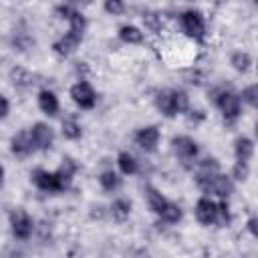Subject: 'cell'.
<instances>
[{
	"label": "cell",
	"instance_id": "1",
	"mask_svg": "<svg viewBox=\"0 0 258 258\" xmlns=\"http://www.w3.org/2000/svg\"><path fill=\"white\" fill-rule=\"evenodd\" d=\"M181 26H183V32L196 40H202L204 38V18L198 10H185L181 14Z\"/></svg>",
	"mask_w": 258,
	"mask_h": 258
},
{
	"label": "cell",
	"instance_id": "2",
	"mask_svg": "<svg viewBox=\"0 0 258 258\" xmlns=\"http://www.w3.org/2000/svg\"><path fill=\"white\" fill-rule=\"evenodd\" d=\"M216 105L222 109L224 117L228 121H234L240 115V99L232 91H220L216 93Z\"/></svg>",
	"mask_w": 258,
	"mask_h": 258
},
{
	"label": "cell",
	"instance_id": "3",
	"mask_svg": "<svg viewBox=\"0 0 258 258\" xmlns=\"http://www.w3.org/2000/svg\"><path fill=\"white\" fill-rule=\"evenodd\" d=\"M71 97H73V101L81 109H93L95 107V101H97L93 87L89 83H85V81H79L77 85L71 87Z\"/></svg>",
	"mask_w": 258,
	"mask_h": 258
},
{
	"label": "cell",
	"instance_id": "4",
	"mask_svg": "<svg viewBox=\"0 0 258 258\" xmlns=\"http://www.w3.org/2000/svg\"><path fill=\"white\" fill-rule=\"evenodd\" d=\"M206 191H212V194H216V196H220V198H228L232 191H234V183H232V179L228 177V175H222V173H216V175H212L210 179H206L204 183H200Z\"/></svg>",
	"mask_w": 258,
	"mask_h": 258
},
{
	"label": "cell",
	"instance_id": "5",
	"mask_svg": "<svg viewBox=\"0 0 258 258\" xmlns=\"http://www.w3.org/2000/svg\"><path fill=\"white\" fill-rule=\"evenodd\" d=\"M10 226H12V234L18 240H26L32 232V220L24 210H14L10 214Z\"/></svg>",
	"mask_w": 258,
	"mask_h": 258
},
{
	"label": "cell",
	"instance_id": "6",
	"mask_svg": "<svg viewBox=\"0 0 258 258\" xmlns=\"http://www.w3.org/2000/svg\"><path fill=\"white\" fill-rule=\"evenodd\" d=\"M32 181H34L40 189H44V191H58V189H64V185H62V181L58 179L56 171L50 173V171H44V169H36V171L32 173Z\"/></svg>",
	"mask_w": 258,
	"mask_h": 258
},
{
	"label": "cell",
	"instance_id": "7",
	"mask_svg": "<svg viewBox=\"0 0 258 258\" xmlns=\"http://www.w3.org/2000/svg\"><path fill=\"white\" fill-rule=\"evenodd\" d=\"M30 139H32V145L38 147V149H48L52 145V139H54V133L52 129L46 125V123H36L32 129H30Z\"/></svg>",
	"mask_w": 258,
	"mask_h": 258
},
{
	"label": "cell",
	"instance_id": "8",
	"mask_svg": "<svg viewBox=\"0 0 258 258\" xmlns=\"http://www.w3.org/2000/svg\"><path fill=\"white\" fill-rule=\"evenodd\" d=\"M157 141H159V131H157V127H153V125L139 129L137 135H135V143H137L143 151H155Z\"/></svg>",
	"mask_w": 258,
	"mask_h": 258
},
{
	"label": "cell",
	"instance_id": "9",
	"mask_svg": "<svg viewBox=\"0 0 258 258\" xmlns=\"http://www.w3.org/2000/svg\"><path fill=\"white\" fill-rule=\"evenodd\" d=\"M216 214H218V206L210 198L198 200V204H196V218L202 224H214L216 222Z\"/></svg>",
	"mask_w": 258,
	"mask_h": 258
},
{
	"label": "cell",
	"instance_id": "10",
	"mask_svg": "<svg viewBox=\"0 0 258 258\" xmlns=\"http://www.w3.org/2000/svg\"><path fill=\"white\" fill-rule=\"evenodd\" d=\"M81 38H83V34L81 32H75V30H69L60 40H56L54 42V50L58 52V54H71L77 46H79V42H81Z\"/></svg>",
	"mask_w": 258,
	"mask_h": 258
},
{
	"label": "cell",
	"instance_id": "11",
	"mask_svg": "<svg viewBox=\"0 0 258 258\" xmlns=\"http://www.w3.org/2000/svg\"><path fill=\"white\" fill-rule=\"evenodd\" d=\"M173 149L179 157L183 159H189V157H196L198 153V145L191 137H185V135H179V137H173Z\"/></svg>",
	"mask_w": 258,
	"mask_h": 258
},
{
	"label": "cell",
	"instance_id": "12",
	"mask_svg": "<svg viewBox=\"0 0 258 258\" xmlns=\"http://www.w3.org/2000/svg\"><path fill=\"white\" fill-rule=\"evenodd\" d=\"M10 145H12V151H14L16 155H28V153L34 149L32 139H30V131H20V133H16V135L12 137V141H10Z\"/></svg>",
	"mask_w": 258,
	"mask_h": 258
},
{
	"label": "cell",
	"instance_id": "13",
	"mask_svg": "<svg viewBox=\"0 0 258 258\" xmlns=\"http://www.w3.org/2000/svg\"><path fill=\"white\" fill-rule=\"evenodd\" d=\"M38 107L46 113V115H56L58 111V99L52 91H40L38 93Z\"/></svg>",
	"mask_w": 258,
	"mask_h": 258
},
{
	"label": "cell",
	"instance_id": "14",
	"mask_svg": "<svg viewBox=\"0 0 258 258\" xmlns=\"http://www.w3.org/2000/svg\"><path fill=\"white\" fill-rule=\"evenodd\" d=\"M252 155H254V143H252V139L238 137V141H236V159L240 163H248Z\"/></svg>",
	"mask_w": 258,
	"mask_h": 258
},
{
	"label": "cell",
	"instance_id": "15",
	"mask_svg": "<svg viewBox=\"0 0 258 258\" xmlns=\"http://www.w3.org/2000/svg\"><path fill=\"white\" fill-rule=\"evenodd\" d=\"M155 105H157V109H159L165 117H173V115H175L171 91H161V93H157V97H155Z\"/></svg>",
	"mask_w": 258,
	"mask_h": 258
},
{
	"label": "cell",
	"instance_id": "16",
	"mask_svg": "<svg viewBox=\"0 0 258 258\" xmlns=\"http://www.w3.org/2000/svg\"><path fill=\"white\" fill-rule=\"evenodd\" d=\"M117 165H119V169H121L125 175H133V173H137V169H139L137 159H135L131 153H127V151L119 153V157H117Z\"/></svg>",
	"mask_w": 258,
	"mask_h": 258
},
{
	"label": "cell",
	"instance_id": "17",
	"mask_svg": "<svg viewBox=\"0 0 258 258\" xmlns=\"http://www.w3.org/2000/svg\"><path fill=\"white\" fill-rule=\"evenodd\" d=\"M119 38L123 42H129V44H137L143 40V32L137 28V26H131V24H125L119 28Z\"/></svg>",
	"mask_w": 258,
	"mask_h": 258
},
{
	"label": "cell",
	"instance_id": "18",
	"mask_svg": "<svg viewBox=\"0 0 258 258\" xmlns=\"http://www.w3.org/2000/svg\"><path fill=\"white\" fill-rule=\"evenodd\" d=\"M147 202H149V208L155 212V214H161L163 212V208L167 206V200L155 189V187H147Z\"/></svg>",
	"mask_w": 258,
	"mask_h": 258
},
{
	"label": "cell",
	"instance_id": "19",
	"mask_svg": "<svg viewBox=\"0 0 258 258\" xmlns=\"http://www.w3.org/2000/svg\"><path fill=\"white\" fill-rule=\"evenodd\" d=\"M159 216H161V220H163V222L175 224V222H179V220H181V208H179L177 204L167 202V206L163 208V212H161Z\"/></svg>",
	"mask_w": 258,
	"mask_h": 258
},
{
	"label": "cell",
	"instance_id": "20",
	"mask_svg": "<svg viewBox=\"0 0 258 258\" xmlns=\"http://www.w3.org/2000/svg\"><path fill=\"white\" fill-rule=\"evenodd\" d=\"M99 181H101V185H103L107 191H113V189H117V187L121 185V177H119L115 171H103L101 177H99Z\"/></svg>",
	"mask_w": 258,
	"mask_h": 258
},
{
	"label": "cell",
	"instance_id": "21",
	"mask_svg": "<svg viewBox=\"0 0 258 258\" xmlns=\"http://www.w3.org/2000/svg\"><path fill=\"white\" fill-rule=\"evenodd\" d=\"M250 64H252V58H250L248 52H234V54H232V67H234L236 71L244 73V71L250 69Z\"/></svg>",
	"mask_w": 258,
	"mask_h": 258
},
{
	"label": "cell",
	"instance_id": "22",
	"mask_svg": "<svg viewBox=\"0 0 258 258\" xmlns=\"http://www.w3.org/2000/svg\"><path fill=\"white\" fill-rule=\"evenodd\" d=\"M111 210H113V216L117 220H125L129 216V212H131V202H127V200H115L113 206H111Z\"/></svg>",
	"mask_w": 258,
	"mask_h": 258
},
{
	"label": "cell",
	"instance_id": "23",
	"mask_svg": "<svg viewBox=\"0 0 258 258\" xmlns=\"http://www.w3.org/2000/svg\"><path fill=\"white\" fill-rule=\"evenodd\" d=\"M62 135L67 139H79L81 137V125L75 119H67L62 121Z\"/></svg>",
	"mask_w": 258,
	"mask_h": 258
},
{
	"label": "cell",
	"instance_id": "24",
	"mask_svg": "<svg viewBox=\"0 0 258 258\" xmlns=\"http://www.w3.org/2000/svg\"><path fill=\"white\" fill-rule=\"evenodd\" d=\"M171 97H173V109H175V115L177 113H183L187 109V95L183 91H171Z\"/></svg>",
	"mask_w": 258,
	"mask_h": 258
},
{
	"label": "cell",
	"instance_id": "25",
	"mask_svg": "<svg viewBox=\"0 0 258 258\" xmlns=\"http://www.w3.org/2000/svg\"><path fill=\"white\" fill-rule=\"evenodd\" d=\"M242 99H244L248 105L256 107V103H258V87H256V85L246 87V89H244V93H242Z\"/></svg>",
	"mask_w": 258,
	"mask_h": 258
},
{
	"label": "cell",
	"instance_id": "26",
	"mask_svg": "<svg viewBox=\"0 0 258 258\" xmlns=\"http://www.w3.org/2000/svg\"><path fill=\"white\" fill-rule=\"evenodd\" d=\"M12 83L26 87V85H30V75L26 71H22V69H14L12 71Z\"/></svg>",
	"mask_w": 258,
	"mask_h": 258
},
{
	"label": "cell",
	"instance_id": "27",
	"mask_svg": "<svg viewBox=\"0 0 258 258\" xmlns=\"http://www.w3.org/2000/svg\"><path fill=\"white\" fill-rule=\"evenodd\" d=\"M234 177L236 179H246L248 177V163H236L234 165Z\"/></svg>",
	"mask_w": 258,
	"mask_h": 258
},
{
	"label": "cell",
	"instance_id": "28",
	"mask_svg": "<svg viewBox=\"0 0 258 258\" xmlns=\"http://www.w3.org/2000/svg\"><path fill=\"white\" fill-rule=\"evenodd\" d=\"M123 8H125V6H123L121 2H117V0H113V2H111V0L105 2V10L111 12V14H119V12H123Z\"/></svg>",
	"mask_w": 258,
	"mask_h": 258
},
{
	"label": "cell",
	"instance_id": "29",
	"mask_svg": "<svg viewBox=\"0 0 258 258\" xmlns=\"http://www.w3.org/2000/svg\"><path fill=\"white\" fill-rule=\"evenodd\" d=\"M10 111V105H8V99L4 95H0V119H4Z\"/></svg>",
	"mask_w": 258,
	"mask_h": 258
},
{
	"label": "cell",
	"instance_id": "30",
	"mask_svg": "<svg viewBox=\"0 0 258 258\" xmlns=\"http://www.w3.org/2000/svg\"><path fill=\"white\" fill-rule=\"evenodd\" d=\"M248 230L256 236V218H250V220H248Z\"/></svg>",
	"mask_w": 258,
	"mask_h": 258
},
{
	"label": "cell",
	"instance_id": "31",
	"mask_svg": "<svg viewBox=\"0 0 258 258\" xmlns=\"http://www.w3.org/2000/svg\"><path fill=\"white\" fill-rule=\"evenodd\" d=\"M2 181H4V167L0 165V187H2Z\"/></svg>",
	"mask_w": 258,
	"mask_h": 258
}]
</instances>
